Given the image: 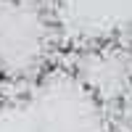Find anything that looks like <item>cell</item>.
I'll use <instances>...</instances> for the list:
<instances>
[{
  "mask_svg": "<svg viewBox=\"0 0 132 132\" xmlns=\"http://www.w3.org/2000/svg\"><path fill=\"white\" fill-rule=\"evenodd\" d=\"M58 50L53 19L0 0V79L35 82Z\"/></svg>",
  "mask_w": 132,
  "mask_h": 132,
  "instance_id": "1",
  "label": "cell"
},
{
  "mask_svg": "<svg viewBox=\"0 0 132 132\" xmlns=\"http://www.w3.org/2000/svg\"><path fill=\"white\" fill-rule=\"evenodd\" d=\"M74 77L101 103H122L132 93V56L124 42H95L71 56Z\"/></svg>",
  "mask_w": 132,
  "mask_h": 132,
  "instance_id": "2",
  "label": "cell"
},
{
  "mask_svg": "<svg viewBox=\"0 0 132 132\" xmlns=\"http://www.w3.org/2000/svg\"><path fill=\"white\" fill-rule=\"evenodd\" d=\"M3 103H5V101H3V95H0V108H3Z\"/></svg>",
  "mask_w": 132,
  "mask_h": 132,
  "instance_id": "3",
  "label": "cell"
}]
</instances>
